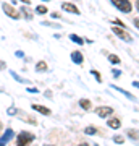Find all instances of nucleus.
I'll return each instance as SVG.
<instances>
[{"label":"nucleus","instance_id":"nucleus-17","mask_svg":"<svg viewBox=\"0 0 139 146\" xmlns=\"http://www.w3.org/2000/svg\"><path fill=\"white\" fill-rule=\"evenodd\" d=\"M128 135H129V138L139 140V131H136V130H128Z\"/></svg>","mask_w":139,"mask_h":146},{"label":"nucleus","instance_id":"nucleus-3","mask_svg":"<svg viewBox=\"0 0 139 146\" xmlns=\"http://www.w3.org/2000/svg\"><path fill=\"white\" fill-rule=\"evenodd\" d=\"M112 31H113V33H115V34H117L118 37H121L123 41H126V42H131V41H133V37H131V36L128 34V33H126V28L113 26V28H112Z\"/></svg>","mask_w":139,"mask_h":146},{"label":"nucleus","instance_id":"nucleus-20","mask_svg":"<svg viewBox=\"0 0 139 146\" xmlns=\"http://www.w3.org/2000/svg\"><path fill=\"white\" fill-rule=\"evenodd\" d=\"M91 73H92L94 76H96V78H97V81H99V83H100V81H102V76H100V75H99V73L96 72V70H92V72H91Z\"/></svg>","mask_w":139,"mask_h":146},{"label":"nucleus","instance_id":"nucleus-30","mask_svg":"<svg viewBox=\"0 0 139 146\" xmlns=\"http://www.w3.org/2000/svg\"><path fill=\"white\" fill-rule=\"evenodd\" d=\"M79 146H89V145H88V143H81Z\"/></svg>","mask_w":139,"mask_h":146},{"label":"nucleus","instance_id":"nucleus-16","mask_svg":"<svg viewBox=\"0 0 139 146\" xmlns=\"http://www.w3.org/2000/svg\"><path fill=\"white\" fill-rule=\"evenodd\" d=\"M84 133H86V135H96V133H97V128L88 127V128H84Z\"/></svg>","mask_w":139,"mask_h":146},{"label":"nucleus","instance_id":"nucleus-32","mask_svg":"<svg viewBox=\"0 0 139 146\" xmlns=\"http://www.w3.org/2000/svg\"><path fill=\"white\" fill-rule=\"evenodd\" d=\"M45 146H53V145H45Z\"/></svg>","mask_w":139,"mask_h":146},{"label":"nucleus","instance_id":"nucleus-10","mask_svg":"<svg viewBox=\"0 0 139 146\" xmlns=\"http://www.w3.org/2000/svg\"><path fill=\"white\" fill-rule=\"evenodd\" d=\"M21 13L24 15V18H26V20H32V11L29 10L28 7H23V8H21Z\"/></svg>","mask_w":139,"mask_h":146},{"label":"nucleus","instance_id":"nucleus-18","mask_svg":"<svg viewBox=\"0 0 139 146\" xmlns=\"http://www.w3.org/2000/svg\"><path fill=\"white\" fill-rule=\"evenodd\" d=\"M37 13H39V15H45V13H47V7H44V5H39V7H37Z\"/></svg>","mask_w":139,"mask_h":146},{"label":"nucleus","instance_id":"nucleus-25","mask_svg":"<svg viewBox=\"0 0 139 146\" xmlns=\"http://www.w3.org/2000/svg\"><path fill=\"white\" fill-rule=\"evenodd\" d=\"M28 91H29V93H37L36 88H28Z\"/></svg>","mask_w":139,"mask_h":146},{"label":"nucleus","instance_id":"nucleus-5","mask_svg":"<svg viewBox=\"0 0 139 146\" xmlns=\"http://www.w3.org/2000/svg\"><path fill=\"white\" fill-rule=\"evenodd\" d=\"M62 8L65 11H70V13H74V15H79L81 11H79V8L78 7H74L73 3H70V2H63L62 3Z\"/></svg>","mask_w":139,"mask_h":146},{"label":"nucleus","instance_id":"nucleus-11","mask_svg":"<svg viewBox=\"0 0 139 146\" xmlns=\"http://www.w3.org/2000/svg\"><path fill=\"white\" fill-rule=\"evenodd\" d=\"M112 88H113V89H117V91H120V93H121V94H125V96H126L128 99H134V96H133V94H131V93H128V91H125V89L118 88V86H112Z\"/></svg>","mask_w":139,"mask_h":146},{"label":"nucleus","instance_id":"nucleus-31","mask_svg":"<svg viewBox=\"0 0 139 146\" xmlns=\"http://www.w3.org/2000/svg\"><path fill=\"white\" fill-rule=\"evenodd\" d=\"M3 145H5V143H3V141H2V140H0V146H3Z\"/></svg>","mask_w":139,"mask_h":146},{"label":"nucleus","instance_id":"nucleus-33","mask_svg":"<svg viewBox=\"0 0 139 146\" xmlns=\"http://www.w3.org/2000/svg\"><path fill=\"white\" fill-rule=\"evenodd\" d=\"M0 130H2V123H0Z\"/></svg>","mask_w":139,"mask_h":146},{"label":"nucleus","instance_id":"nucleus-6","mask_svg":"<svg viewBox=\"0 0 139 146\" xmlns=\"http://www.w3.org/2000/svg\"><path fill=\"white\" fill-rule=\"evenodd\" d=\"M112 112H113V109H112V107H108V106H103V107H99V109H97V115H99V117H102V119L108 117Z\"/></svg>","mask_w":139,"mask_h":146},{"label":"nucleus","instance_id":"nucleus-14","mask_svg":"<svg viewBox=\"0 0 139 146\" xmlns=\"http://www.w3.org/2000/svg\"><path fill=\"white\" fill-rule=\"evenodd\" d=\"M36 70H37V72H45V70H47V63L45 62H39L36 65Z\"/></svg>","mask_w":139,"mask_h":146},{"label":"nucleus","instance_id":"nucleus-1","mask_svg":"<svg viewBox=\"0 0 139 146\" xmlns=\"http://www.w3.org/2000/svg\"><path fill=\"white\" fill-rule=\"evenodd\" d=\"M112 3H113L120 11H123V13H129V11L133 10V7L129 3V0H110Z\"/></svg>","mask_w":139,"mask_h":146},{"label":"nucleus","instance_id":"nucleus-19","mask_svg":"<svg viewBox=\"0 0 139 146\" xmlns=\"http://www.w3.org/2000/svg\"><path fill=\"white\" fill-rule=\"evenodd\" d=\"M11 76H13V78H15L16 81H20V83H28V81H26L24 78H21V76H18V75H16L15 72H11Z\"/></svg>","mask_w":139,"mask_h":146},{"label":"nucleus","instance_id":"nucleus-15","mask_svg":"<svg viewBox=\"0 0 139 146\" xmlns=\"http://www.w3.org/2000/svg\"><path fill=\"white\" fill-rule=\"evenodd\" d=\"M108 60H110L112 63H115V65L121 62V60H120V57H118V55H115V54H112V55H108Z\"/></svg>","mask_w":139,"mask_h":146},{"label":"nucleus","instance_id":"nucleus-8","mask_svg":"<svg viewBox=\"0 0 139 146\" xmlns=\"http://www.w3.org/2000/svg\"><path fill=\"white\" fill-rule=\"evenodd\" d=\"M71 60H73L74 63H78V65H81L84 58H82V54H81V52L74 50V52H71Z\"/></svg>","mask_w":139,"mask_h":146},{"label":"nucleus","instance_id":"nucleus-4","mask_svg":"<svg viewBox=\"0 0 139 146\" xmlns=\"http://www.w3.org/2000/svg\"><path fill=\"white\" fill-rule=\"evenodd\" d=\"M2 10L5 11V13H7L8 16H10V18H13V20H18V18H21L20 11L15 10V8H13V7L10 5V3H3V5H2Z\"/></svg>","mask_w":139,"mask_h":146},{"label":"nucleus","instance_id":"nucleus-22","mask_svg":"<svg viewBox=\"0 0 139 146\" xmlns=\"http://www.w3.org/2000/svg\"><path fill=\"white\" fill-rule=\"evenodd\" d=\"M113 141H115V143H118V145H120V143H123V138H121V136H115V138H113Z\"/></svg>","mask_w":139,"mask_h":146},{"label":"nucleus","instance_id":"nucleus-21","mask_svg":"<svg viewBox=\"0 0 139 146\" xmlns=\"http://www.w3.org/2000/svg\"><path fill=\"white\" fill-rule=\"evenodd\" d=\"M115 25L120 26V28H126V26H125V23H123V21H120V20H115Z\"/></svg>","mask_w":139,"mask_h":146},{"label":"nucleus","instance_id":"nucleus-23","mask_svg":"<svg viewBox=\"0 0 139 146\" xmlns=\"http://www.w3.org/2000/svg\"><path fill=\"white\" fill-rule=\"evenodd\" d=\"M120 75H121V73H120L118 70H113V76H115V78H118Z\"/></svg>","mask_w":139,"mask_h":146},{"label":"nucleus","instance_id":"nucleus-12","mask_svg":"<svg viewBox=\"0 0 139 146\" xmlns=\"http://www.w3.org/2000/svg\"><path fill=\"white\" fill-rule=\"evenodd\" d=\"M79 106H81L82 109L89 110V109H91V101H89V99H81V101H79Z\"/></svg>","mask_w":139,"mask_h":146},{"label":"nucleus","instance_id":"nucleus-13","mask_svg":"<svg viewBox=\"0 0 139 146\" xmlns=\"http://www.w3.org/2000/svg\"><path fill=\"white\" fill-rule=\"evenodd\" d=\"M70 39H71L73 42H76V44H84V39L76 36V34H70Z\"/></svg>","mask_w":139,"mask_h":146},{"label":"nucleus","instance_id":"nucleus-26","mask_svg":"<svg viewBox=\"0 0 139 146\" xmlns=\"http://www.w3.org/2000/svg\"><path fill=\"white\" fill-rule=\"evenodd\" d=\"M3 68H5V63H3V62H0V70H3Z\"/></svg>","mask_w":139,"mask_h":146},{"label":"nucleus","instance_id":"nucleus-27","mask_svg":"<svg viewBox=\"0 0 139 146\" xmlns=\"http://www.w3.org/2000/svg\"><path fill=\"white\" fill-rule=\"evenodd\" d=\"M133 84H134V86H136V88H139V81H134Z\"/></svg>","mask_w":139,"mask_h":146},{"label":"nucleus","instance_id":"nucleus-9","mask_svg":"<svg viewBox=\"0 0 139 146\" xmlns=\"http://www.w3.org/2000/svg\"><path fill=\"white\" fill-rule=\"evenodd\" d=\"M107 123H108V127H110V128H113V130H118L120 127H121V122H120L118 119H110Z\"/></svg>","mask_w":139,"mask_h":146},{"label":"nucleus","instance_id":"nucleus-29","mask_svg":"<svg viewBox=\"0 0 139 146\" xmlns=\"http://www.w3.org/2000/svg\"><path fill=\"white\" fill-rule=\"evenodd\" d=\"M136 8H138V11H139V0L136 2Z\"/></svg>","mask_w":139,"mask_h":146},{"label":"nucleus","instance_id":"nucleus-34","mask_svg":"<svg viewBox=\"0 0 139 146\" xmlns=\"http://www.w3.org/2000/svg\"><path fill=\"white\" fill-rule=\"evenodd\" d=\"M47 2H49V0H47Z\"/></svg>","mask_w":139,"mask_h":146},{"label":"nucleus","instance_id":"nucleus-24","mask_svg":"<svg viewBox=\"0 0 139 146\" xmlns=\"http://www.w3.org/2000/svg\"><path fill=\"white\" fill-rule=\"evenodd\" d=\"M134 26L139 29V18H136V20H134Z\"/></svg>","mask_w":139,"mask_h":146},{"label":"nucleus","instance_id":"nucleus-7","mask_svg":"<svg viewBox=\"0 0 139 146\" xmlns=\"http://www.w3.org/2000/svg\"><path fill=\"white\" fill-rule=\"evenodd\" d=\"M31 109L37 110V112H41V114L44 115H50V109H47L45 106H39V104H32L31 106Z\"/></svg>","mask_w":139,"mask_h":146},{"label":"nucleus","instance_id":"nucleus-28","mask_svg":"<svg viewBox=\"0 0 139 146\" xmlns=\"http://www.w3.org/2000/svg\"><path fill=\"white\" fill-rule=\"evenodd\" d=\"M21 2H24V3H31V0H21Z\"/></svg>","mask_w":139,"mask_h":146},{"label":"nucleus","instance_id":"nucleus-2","mask_svg":"<svg viewBox=\"0 0 139 146\" xmlns=\"http://www.w3.org/2000/svg\"><path fill=\"white\" fill-rule=\"evenodd\" d=\"M34 140V135L32 133H28V131H21L18 135V140H16V146H26L28 143H31Z\"/></svg>","mask_w":139,"mask_h":146}]
</instances>
